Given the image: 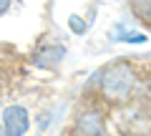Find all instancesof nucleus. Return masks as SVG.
Here are the masks:
<instances>
[{
    "label": "nucleus",
    "mask_w": 151,
    "mask_h": 136,
    "mask_svg": "<svg viewBox=\"0 0 151 136\" xmlns=\"http://www.w3.org/2000/svg\"><path fill=\"white\" fill-rule=\"evenodd\" d=\"M0 136H5V134H3V124H0Z\"/></svg>",
    "instance_id": "obj_9"
},
{
    "label": "nucleus",
    "mask_w": 151,
    "mask_h": 136,
    "mask_svg": "<svg viewBox=\"0 0 151 136\" xmlns=\"http://www.w3.org/2000/svg\"><path fill=\"white\" fill-rule=\"evenodd\" d=\"M131 10H134L141 20L151 23V0H131Z\"/></svg>",
    "instance_id": "obj_6"
},
{
    "label": "nucleus",
    "mask_w": 151,
    "mask_h": 136,
    "mask_svg": "<svg viewBox=\"0 0 151 136\" xmlns=\"http://www.w3.org/2000/svg\"><path fill=\"white\" fill-rule=\"evenodd\" d=\"M98 86L101 93L108 101H116V104H124L134 96L136 86H139V78H136L134 65L126 63V60H116V63H108L101 73H98Z\"/></svg>",
    "instance_id": "obj_1"
},
{
    "label": "nucleus",
    "mask_w": 151,
    "mask_h": 136,
    "mask_svg": "<svg viewBox=\"0 0 151 136\" xmlns=\"http://www.w3.org/2000/svg\"><path fill=\"white\" fill-rule=\"evenodd\" d=\"M0 124H3V134L5 136H23L28 131V126H30V114L23 106L13 104L3 111V121Z\"/></svg>",
    "instance_id": "obj_2"
},
{
    "label": "nucleus",
    "mask_w": 151,
    "mask_h": 136,
    "mask_svg": "<svg viewBox=\"0 0 151 136\" xmlns=\"http://www.w3.org/2000/svg\"><path fill=\"white\" fill-rule=\"evenodd\" d=\"M68 25L73 28L76 33H83V30H86V23H81V18H76V15L70 18V20H68Z\"/></svg>",
    "instance_id": "obj_7"
},
{
    "label": "nucleus",
    "mask_w": 151,
    "mask_h": 136,
    "mask_svg": "<svg viewBox=\"0 0 151 136\" xmlns=\"http://www.w3.org/2000/svg\"><path fill=\"white\" fill-rule=\"evenodd\" d=\"M0 83H3V76H0Z\"/></svg>",
    "instance_id": "obj_10"
},
{
    "label": "nucleus",
    "mask_w": 151,
    "mask_h": 136,
    "mask_svg": "<svg viewBox=\"0 0 151 136\" xmlns=\"http://www.w3.org/2000/svg\"><path fill=\"white\" fill-rule=\"evenodd\" d=\"M121 129L126 134H146L151 129V119L141 109H131L121 116Z\"/></svg>",
    "instance_id": "obj_5"
},
{
    "label": "nucleus",
    "mask_w": 151,
    "mask_h": 136,
    "mask_svg": "<svg viewBox=\"0 0 151 136\" xmlns=\"http://www.w3.org/2000/svg\"><path fill=\"white\" fill-rule=\"evenodd\" d=\"M65 58V48L60 43H48V45H40V48L33 53V65L38 68H45V71H55Z\"/></svg>",
    "instance_id": "obj_3"
},
{
    "label": "nucleus",
    "mask_w": 151,
    "mask_h": 136,
    "mask_svg": "<svg viewBox=\"0 0 151 136\" xmlns=\"http://www.w3.org/2000/svg\"><path fill=\"white\" fill-rule=\"evenodd\" d=\"M76 136H106V121L98 111H83L76 119Z\"/></svg>",
    "instance_id": "obj_4"
},
{
    "label": "nucleus",
    "mask_w": 151,
    "mask_h": 136,
    "mask_svg": "<svg viewBox=\"0 0 151 136\" xmlns=\"http://www.w3.org/2000/svg\"><path fill=\"white\" fill-rule=\"evenodd\" d=\"M13 3H15V0H0V15L10 10V8H13Z\"/></svg>",
    "instance_id": "obj_8"
}]
</instances>
